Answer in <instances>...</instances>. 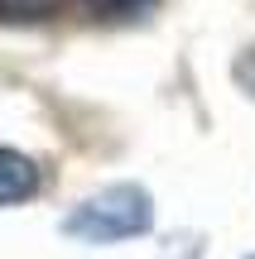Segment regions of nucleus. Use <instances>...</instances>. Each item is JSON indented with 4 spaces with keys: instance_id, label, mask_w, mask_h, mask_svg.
I'll list each match as a JSON object with an SVG mask.
<instances>
[{
    "instance_id": "nucleus-1",
    "label": "nucleus",
    "mask_w": 255,
    "mask_h": 259,
    "mask_svg": "<svg viewBox=\"0 0 255 259\" xmlns=\"http://www.w3.org/2000/svg\"><path fill=\"white\" fill-rule=\"evenodd\" d=\"M154 226V197L140 183H111L101 192L82 197L72 211L63 216V235L82 245H116V240H135Z\"/></svg>"
},
{
    "instance_id": "nucleus-2",
    "label": "nucleus",
    "mask_w": 255,
    "mask_h": 259,
    "mask_svg": "<svg viewBox=\"0 0 255 259\" xmlns=\"http://www.w3.org/2000/svg\"><path fill=\"white\" fill-rule=\"evenodd\" d=\"M39 192V163L24 158L19 149H0V206L29 202Z\"/></svg>"
},
{
    "instance_id": "nucleus-4",
    "label": "nucleus",
    "mask_w": 255,
    "mask_h": 259,
    "mask_svg": "<svg viewBox=\"0 0 255 259\" xmlns=\"http://www.w3.org/2000/svg\"><path fill=\"white\" fill-rule=\"evenodd\" d=\"M96 19H130V15H144L154 0H82Z\"/></svg>"
},
{
    "instance_id": "nucleus-3",
    "label": "nucleus",
    "mask_w": 255,
    "mask_h": 259,
    "mask_svg": "<svg viewBox=\"0 0 255 259\" xmlns=\"http://www.w3.org/2000/svg\"><path fill=\"white\" fill-rule=\"evenodd\" d=\"M63 10H67V0H0L5 24H39V19H53Z\"/></svg>"
}]
</instances>
